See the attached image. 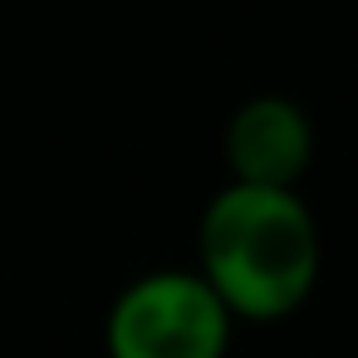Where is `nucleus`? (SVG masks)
Listing matches in <instances>:
<instances>
[{"label":"nucleus","mask_w":358,"mask_h":358,"mask_svg":"<svg viewBox=\"0 0 358 358\" xmlns=\"http://www.w3.org/2000/svg\"><path fill=\"white\" fill-rule=\"evenodd\" d=\"M236 324H280L319 285L324 236L299 192L226 182L196 221V265Z\"/></svg>","instance_id":"1"},{"label":"nucleus","mask_w":358,"mask_h":358,"mask_svg":"<svg viewBox=\"0 0 358 358\" xmlns=\"http://www.w3.org/2000/svg\"><path fill=\"white\" fill-rule=\"evenodd\" d=\"M236 319L192 265L128 280L103 314L108 358H226Z\"/></svg>","instance_id":"2"},{"label":"nucleus","mask_w":358,"mask_h":358,"mask_svg":"<svg viewBox=\"0 0 358 358\" xmlns=\"http://www.w3.org/2000/svg\"><path fill=\"white\" fill-rule=\"evenodd\" d=\"M221 157H226L231 182L241 187L294 192V182L314 162V123L285 94H250L226 118Z\"/></svg>","instance_id":"3"}]
</instances>
